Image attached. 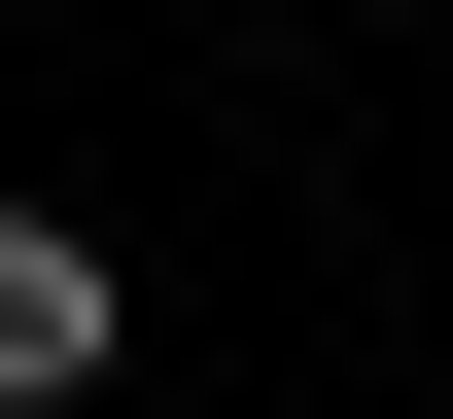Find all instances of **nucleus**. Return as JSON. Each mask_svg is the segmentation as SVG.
I'll return each mask as SVG.
<instances>
[{
    "mask_svg": "<svg viewBox=\"0 0 453 419\" xmlns=\"http://www.w3.org/2000/svg\"><path fill=\"white\" fill-rule=\"evenodd\" d=\"M105 350H140V280H105V244H70V210H0V419H70Z\"/></svg>",
    "mask_w": 453,
    "mask_h": 419,
    "instance_id": "nucleus-1",
    "label": "nucleus"
}]
</instances>
